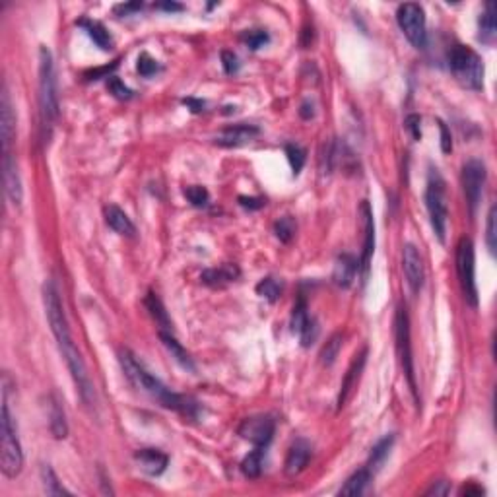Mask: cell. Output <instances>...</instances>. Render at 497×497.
<instances>
[{"label": "cell", "mask_w": 497, "mask_h": 497, "mask_svg": "<svg viewBox=\"0 0 497 497\" xmlns=\"http://www.w3.org/2000/svg\"><path fill=\"white\" fill-rule=\"evenodd\" d=\"M43 303L47 321L51 324V330H53L54 338H56L59 350H61V354L65 357L66 368H68L70 375H72L76 390H78L82 402L92 408V406H96V387H94L92 379L87 375L86 363L82 359V354L78 352L74 340H72L70 326H68V321H66L65 307H63L59 290H56V286H54L53 282H47L43 286Z\"/></svg>", "instance_id": "cell-1"}, {"label": "cell", "mask_w": 497, "mask_h": 497, "mask_svg": "<svg viewBox=\"0 0 497 497\" xmlns=\"http://www.w3.org/2000/svg\"><path fill=\"white\" fill-rule=\"evenodd\" d=\"M119 361L120 368L125 371V375L130 379L132 385H136V387L144 390L146 394H150L151 399L158 400L165 408L179 412V414L189 416V418H195L196 408H198L195 400H191L189 396L177 394V392H173L171 389H167L160 379L156 377V375H151L150 371L142 366L132 352L123 350L119 354Z\"/></svg>", "instance_id": "cell-2"}, {"label": "cell", "mask_w": 497, "mask_h": 497, "mask_svg": "<svg viewBox=\"0 0 497 497\" xmlns=\"http://www.w3.org/2000/svg\"><path fill=\"white\" fill-rule=\"evenodd\" d=\"M39 115H41L43 136L49 138L54 123L59 119V87H56L53 54L47 47L39 49Z\"/></svg>", "instance_id": "cell-3"}, {"label": "cell", "mask_w": 497, "mask_h": 497, "mask_svg": "<svg viewBox=\"0 0 497 497\" xmlns=\"http://www.w3.org/2000/svg\"><path fill=\"white\" fill-rule=\"evenodd\" d=\"M449 66L453 76L468 89L484 87V61L468 45H454L449 51Z\"/></svg>", "instance_id": "cell-4"}, {"label": "cell", "mask_w": 497, "mask_h": 497, "mask_svg": "<svg viewBox=\"0 0 497 497\" xmlns=\"http://www.w3.org/2000/svg\"><path fill=\"white\" fill-rule=\"evenodd\" d=\"M0 423H2V447H0V463H2V474L6 478H16L22 472L23 453L20 439H18V430L12 418L8 402L4 396L2 404V414H0Z\"/></svg>", "instance_id": "cell-5"}, {"label": "cell", "mask_w": 497, "mask_h": 497, "mask_svg": "<svg viewBox=\"0 0 497 497\" xmlns=\"http://www.w3.org/2000/svg\"><path fill=\"white\" fill-rule=\"evenodd\" d=\"M474 243L472 239L463 237L456 245V274L461 292L465 302L470 307H478V286H476V266H474Z\"/></svg>", "instance_id": "cell-6"}, {"label": "cell", "mask_w": 497, "mask_h": 497, "mask_svg": "<svg viewBox=\"0 0 497 497\" xmlns=\"http://www.w3.org/2000/svg\"><path fill=\"white\" fill-rule=\"evenodd\" d=\"M425 208L430 214V222H432L433 231L437 239L445 243V231H447V198H445V181L441 175L433 171L427 181V189H425Z\"/></svg>", "instance_id": "cell-7"}, {"label": "cell", "mask_w": 497, "mask_h": 497, "mask_svg": "<svg viewBox=\"0 0 497 497\" xmlns=\"http://www.w3.org/2000/svg\"><path fill=\"white\" fill-rule=\"evenodd\" d=\"M396 22L400 30L406 35V39L410 41L416 49H423L427 43V32H425V12L420 4L406 2L400 4L396 10Z\"/></svg>", "instance_id": "cell-8"}, {"label": "cell", "mask_w": 497, "mask_h": 497, "mask_svg": "<svg viewBox=\"0 0 497 497\" xmlns=\"http://www.w3.org/2000/svg\"><path fill=\"white\" fill-rule=\"evenodd\" d=\"M394 335H396V348H399L400 363L408 377L412 392L418 399V389H416V379H414V361H412V346H410V321L406 307H399L396 319H394Z\"/></svg>", "instance_id": "cell-9"}, {"label": "cell", "mask_w": 497, "mask_h": 497, "mask_svg": "<svg viewBox=\"0 0 497 497\" xmlns=\"http://www.w3.org/2000/svg\"><path fill=\"white\" fill-rule=\"evenodd\" d=\"M274 432H276V423L271 416H251L239 425V435L259 449H264L271 443Z\"/></svg>", "instance_id": "cell-10"}, {"label": "cell", "mask_w": 497, "mask_h": 497, "mask_svg": "<svg viewBox=\"0 0 497 497\" xmlns=\"http://www.w3.org/2000/svg\"><path fill=\"white\" fill-rule=\"evenodd\" d=\"M484 184H486V165L480 160H468L463 167V189L472 212L482 198Z\"/></svg>", "instance_id": "cell-11"}, {"label": "cell", "mask_w": 497, "mask_h": 497, "mask_svg": "<svg viewBox=\"0 0 497 497\" xmlns=\"http://www.w3.org/2000/svg\"><path fill=\"white\" fill-rule=\"evenodd\" d=\"M292 330L295 335L299 336L302 340V346H311L317 336H319V326H317V321L313 317L309 315L307 311V303L303 297L297 299V303L293 305L292 311Z\"/></svg>", "instance_id": "cell-12"}, {"label": "cell", "mask_w": 497, "mask_h": 497, "mask_svg": "<svg viewBox=\"0 0 497 497\" xmlns=\"http://www.w3.org/2000/svg\"><path fill=\"white\" fill-rule=\"evenodd\" d=\"M2 181H4V193L8 196L12 206L22 204V179H20L18 163H16V158L12 156V151H2Z\"/></svg>", "instance_id": "cell-13"}, {"label": "cell", "mask_w": 497, "mask_h": 497, "mask_svg": "<svg viewBox=\"0 0 497 497\" xmlns=\"http://www.w3.org/2000/svg\"><path fill=\"white\" fill-rule=\"evenodd\" d=\"M402 271H404V276H406V282H408L412 292H420L423 286V278H425V271H423V260L420 257V251L412 243H406L404 251H402Z\"/></svg>", "instance_id": "cell-14"}, {"label": "cell", "mask_w": 497, "mask_h": 497, "mask_svg": "<svg viewBox=\"0 0 497 497\" xmlns=\"http://www.w3.org/2000/svg\"><path fill=\"white\" fill-rule=\"evenodd\" d=\"M260 134L259 127L255 125H245V123H239L233 127H227L222 130V134L216 136V144L222 148H239V146H245L253 138H257Z\"/></svg>", "instance_id": "cell-15"}, {"label": "cell", "mask_w": 497, "mask_h": 497, "mask_svg": "<svg viewBox=\"0 0 497 497\" xmlns=\"http://www.w3.org/2000/svg\"><path fill=\"white\" fill-rule=\"evenodd\" d=\"M0 136H2V151H10L12 142L16 136V115L12 109L8 87H2L0 96Z\"/></svg>", "instance_id": "cell-16"}, {"label": "cell", "mask_w": 497, "mask_h": 497, "mask_svg": "<svg viewBox=\"0 0 497 497\" xmlns=\"http://www.w3.org/2000/svg\"><path fill=\"white\" fill-rule=\"evenodd\" d=\"M359 214H361L363 231H366L363 253H361V259H359V271H361V276L366 278L369 271V260H371L373 248H375V224H373V212H371V206H369L368 200H363L359 204Z\"/></svg>", "instance_id": "cell-17"}, {"label": "cell", "mask_w": 497, "mask_h": 497, "mask_svg": "<svg viewBox=\"0 0 497 497\" xmlns=\"http://www.w3.org/2000/svg\"><path fill=\"white\" fill-rule=\"evenodd\" d=\"M134 461L138 463V468L142 472L148 476L163 474L169 465V456L158 449H140L134 454Z\"/></svg>", "instance_id": "cell-18"}, {"label": "cell", "mask_w": 497, "mask_h": 497, "mask_svg": "<svg viewBox=\"0 0 497 497\" xmlns=\"http://www.w3.org/2000/svg\"><path fill=\"white\" fill-rule=\"evenodd\" d=\"M366 359H368V348H363V350H361V352H359L356 357H354L352 366L348 368L346 377H344L342 385H340V394H338V410H340V408H344V404H346L348 399H350L352 390H354V387L357 385V379H359L361 371H363Z\"/></svg>", "instance_id": "cell-19"}, {"label": "cell", "mask_w": 497, "mask_h": 497, "mask_svg": "<svg viewBox=\"0 0 497 497\" xmlns=\"http://www.w3.org/2000/svg\"><path fill=\"white\" fill-rule=\"evenodd\" d=\"M309 461H311V445L307 443L305 439H297L290 447L288 456H286V465H284L286 474L297 476L305 470V466L309 465Z\"/></svg>", "instance_id": "cell-20"}, {"label": "cell", "mask_w": 497, "mask_h": 497, "mask_svg": "<svg viewBox=\"0 0 497 497\" xmlns=\"http://www.w3.org/2000/svg\"><path fill=\"white\" fill-rule=\"evenodd\" d=\"M356 272H359V260H356L352 255H340L335 264L332 272V280L338 288H350L352 282L356 278Z\"/></svg>", "instance_id": "cell-21"}, {"label": "cell", "mask_w": 497, "mask_h": 497, "mask_svg": "<svg viewBox=\"0 0 497 497\" xmlns=\"http://www.w3.org/2000/svg\"><path fill=\"white\" fill-rule=\"evenodd\" d=\"M103 216H105L107 226L111 227L113 231H117L119 235H125V237H134V235H136V227H134V224L130 222V218L120 210L119 206H105Z\"/></svg>", "instance_id": "cell-22"}, {"label": "cell", "mask_w": 497, "mask_h": 497, "mask_svg": "<svg viewBox=\"0 0 497 497\" xmlns=\"http://www.w3.org/2000/svg\"><path fill=\"white\" fill-rule=\"evenodd\" d=\"M239 268L235 264H222L220 268H208L202 272L200 280L204 282L206 286H212V288H222L226 284H231L239 278Z\"/></svg>", "instance_id": "cell-23"}, {"label": "cell", "mask_w": 497, "mask_h": 497, "mask_svg": "<svg viewBox=\"0 0 497 497\" xmlns=\"http://www.w3.org/2000/svg\"><path fill=\"white\" fill-rule=\"evenodd\" d=\"M160 338H162L163 346L169 350L171 357H175V361H177L179 366H183V368L189 369V371H195V363H193V359L189 356V352L177 342V338L171 335V330H160Z\"/></svg>", "instance_id": "cell-24"}, {"label": "cell", "mask_w": 497, "mask_h": 497, "mask_svg": "<svg viewBox=\"0 0 497 497\" xmlns=\"http://www.w3.org/2000/svg\"><path fill=\"white\" fill-rule=\"evenodd\" d=\"M369 482H371V470H369V468H361V470H357V472L350 476L346 480V484L340 487V496H363L366 489H368Z\"/></svg>", "instance_id": "cell-25"}, {"label": "cell", "mask_w": 497, "mask_h": 497, "mask_svg": "<svg viewBox=\"0 0 497 497\" xmlns=\"http://www.w3.org/2000/svg\"><path fill=\"white\" fill-rule=\"evenodd\" d=\"M78 25L86 30V33L89 35V39L98 45L99 49L107 51V49L113 47V39H111V35H109V32L105 30V25H103V23L96 22V20H80Z\"/></svg>", "instance_id": "cell-26"}, {"label": "cell", "mask_w": 497, "mask_h": 497, "mask_svg": "<svg viewBox=\"0 0 497 497\" xmlns=\"http://www.w3.org/2000/svg\"><path fill=\"white\" fill-rule=\"evenodd\" d=\"M49 418H51V433L56 439H65L68 435V425H66V416L63 410V404L56 396H51L49 404Z\"/></svg>", "instance_id": "cell-27"}, {"label": "cell", "mask_w": 497, "mask_h": 497, "mask_svg": "<svg viewBox=\"0 0 497 497\" xmlns=\"http://www.w3.org/2000/svg\"><path fill=\"white\" fill-rule=\"evenodd\" d=\"M144 303H146L148 311H150V315L154 317V321L160 324V330H171V321H169L167 311H165L163 303L160 302V297H158L154 292H150L146 295Z\"/></svg>", "instance_id": "cell-28"}, {"label": "cell", "mask_w": 497, "mask_h": 497, "mask_svg": "<svg viewBox=\"0 0 497 497\" xmlns=\"http://www.w3.org/2000/svg\"><path fill=\"white\" fill-rule=\"evenodd\" d=\"M392 443H394V435L390 433L387 437H383L373 449H371V454H369V470L375 472L381 468V465L385 463V458L389 456L390 449H392Z\"/></svg>", "instance_id": "cell-29"}, {"label": "cell", "mask_w": 497, "mask_h": 497, "mask_svg": "<svg viewBox=\"0 0 497 497\" xmlns=\"http://www.w3.org/2000/svg\"><path fill=\"white\" fill-rule=\"evenodd\" d=\"M480 39L491 41L496 35V4L487 2L484 12L480 14Z\"/></svg>", "instance_id": "cell-30"}, {"label": "cell", "mask_w": 497, "mask_h": 497, "mask_svg": "<svg viewBox=\"0 0 497 497\" xmlns=\"http://www.w3.org/2000/svg\"><path fill=\"white\" fill-rule=\"evenodd\" d=\"M262 454H264V449H259L255 447L253 453H248L243 463H241V472L247 476V478H259L260 472H262Z\"/></svg>", "instance_id": "cell-31"}, {"label": "cell", "mask_w": 497, "mask_h": 497, "mask_svg": "<svg viewBox=\"0 0 497 497\" xmlns=\"http://www.w3.org/2000/svg\"><path fill=\"white\" fill-rule=\"evenodd\" d=\"M41 478H43L45 491H47L49 496H70V491L59 482V478H56V474H54L51 466H43V468H41Z\"/></svg>", "instance_id": "cell-32"}, {"label": "cell", "mask_w": 497, "mask_h": 497, "mask_svg": "<svg viewBox=\"0 0 497 497\" xmlns=\"http://www.w3.org/2000/svg\"><path fill=\"white\" fill-rule=\"evenodd\" d=\"M257 293H259L260 297H264V299H268L271 303L278 302V297L282 295V284L276 278H262V280L257 284Z\"/></svg>", "instance_id": "cell-33"}, {"label": "cell", "mask_w": 497, "mask_h": 497, "mask_svg": "<svg viewBox=\"0 0 497 497\" xmlns=\"http://www.w3.org/2000/svg\"><path fill=\"white\" fill-rule=\"evenodd\" d=\"M340 348H342V335H335L324 344V348L321 350V363H323L324 368H330L335 363Z\"/></svg>", "instance_id": "cell-34"}, {"label": "cell", "mask_w": 497, "mask_h": 497, "mask_svg": "<svg viewBox=\"0 0 497 497\" xmlns=\"http://www.w3.org/2000/svg\"><path fill=\"white\" fill-rule=\"evenodd\" d=\"M295 229H297V224L292 216H284L280 218L276 224H274V233L276 237L280 239L282 243H290L295 235Z\"/></svg>", "instance_id": "cell-35"}, {"label": "cell", "mask_w": 497, "mask_h": 497, "mask_svg": "<svg viewBox=\"0 0 497 497\" xmlns=\"http://www.w3.org/2000/svg\"><path fill=\"white\" fill-rule=\"evenodd\" d=\"M496 220H497V208L496 204H494L489 208V212H487V222H486V245L491 255H496V247H497Z\"/></svg>", "instance_id": "cell-36"}, {"label": "cell", "mask_w": 497, "mask_h": 497, "mask_svg": "<svg viewBox=\"0 0 497 497\" xmlns=\"http://www.w3.org/2000/svg\"><path fill=\"white\" fill-rule=\"evenodd\" d=\"M286 156H288V162L292 165L293 175H299L303 169V163H305V150L297 144H286Z\"/></svg>", "instance_id": "cell-37"}, {"label": "cell", "mask_w": 497, "mask_h": 497, "mask_svg": "<svg viewBox=\"0 0 497 497\" xmlns=\"http://www.w3.org/2000/svg\"><path fill=\"white\" fill-rule=\"evenodd\" d=\"M184 196H187V200H189L193 206H196V208H202V206H206L210 202L208 191H206L204 187H198V184L187 187V189H184Z\"/></svg>", "instance_id": "cell-38"}, {"label": "cell", "mask_w": 497, "mask_h": 497, "mask_svg": "<svg viewBox=\"0 0 497 497\" xmlns=\"http://www.w3.org/2000/svg\"><path fill=\"white\" fill-rule=\"evenodd\" d=\"M241 39L245 41V43L253 49V51H257L260 47H264V45L271 41V37H268V33L262 32V30H251V32H245L241 35Z\"/></svg>", "instance_id": "cell-39"}, {"label": "cell", "mask_w": 497, "mask_h": 497, "mask_svg": "<svg viewBox=\"0 0 497 497\" xmlns=\"http://www.w3.org/2000/svg\"><path fill=\"white\" fill-rule=\"evenodd\" d=\"M107 87H109V92H111V94H113V96H115L117 99H123V101H125V99L132 98V89L125 86L119 78H117V76H111V78H109Z\"/></svg>", "instance_id": "cell-40"}, {"label": "cell", "mask_w": 497, "mask_h": 497, "mask_svg": "<svg viewBox=\"0 0 497 497\" xmlns=\"http://www.w3.org/2000/svg\"><path fill=\"white\" fill-rule=\"evenodd\" d=\"M136 68H138L140 76H146V78L151 74H156V72L160 70L158 63H156L148 53H142L140 56H138V65H136Z\"/></svg>", "instance_id": "cell-41"}, {"label": "cell", "mask_w": 497, "mask_h": 497, "mask_svg": "<svg viewBox=\"0 0 497 497\" xmlns=\"http://www.w3.org/2000/svg\"><path fill=\"white\" fill-rule=\"evenodd\" d=\"M404 125H406V130L410 132L414 140H422V127H420L422 125V117L420 115H416V113L408 115L406 120H404Z\"/></svg>", "instance_id": "cell-42"}, {"label": "cell", "mask_w": 497, "mask_h": 497, "mask_svg": "<svg viewBox=\"0 0 497 497\" xmlns=\"http://www.w3.org/2000/svg\"><path fill=\"white\" fill-rule=\"evenodd\" d=\"M222 65H224L226 74H235L239 70L237 54H233L231 51H222Z\"/></svg>", "instance_id": "cell-43"}, {"label": "cell", "mask_w": 497, "mask_h": 497, "mask_svg": "<svg viewBox=\"0 0 497 497\" xmlns=\"http://www.w3.org/2000/svg\"><path fill=\"white\" fill-rule=\"evenodd\" d=\"M439 123V130H441V150L445 154H449V151L453 150V142H451V132L447 129V125H445L443 120H437Z\"/></svg>", "instance_id": "cell-44"}, {"label": "cell", "mask_w": 497, "mask_h": 497, "mask_svg": "<svg viewBox=\"0 0 497 497\" xmlns=\"http://www.w3.org/2000/svg\"><path fill=\"white\" fill-rule=\"evenodd\" d=\"M239 204L243 206V208H248V210H259L264 206V200L262 198H248V196H239Z\"/></svg>", "instance_id": "cell-45"}, {"label": "cell", "mask_w": 497, "mask_h": 497, "mask_svg": "<svg viewBox=\"0 0 497 497\" xmlns=\"http://www.w3.org/2000/svg\"><path fill=\"white\" fill-rule=\"evenodd\" d=\"M117 65H119V61H115L111 66H103V68H98V70H92V72H87L86 78L87 80H99L103 74H107L113 68H117Z\"/></svg>", "instance_id": "cell-46"}, {"label": "cell", "mask_w": 497, "mask_h": 497, "mask_svg": "<svg viewBox=\"0 0 497 497\" xmlns=\"http://www.w3.org/2000/svg\"><path fill=\"white\" fill-rule=\"evenodd\" d=\"M425 494H427V496H447V494H449V484H447V482H437V484H433Z\"/></svg>", "instance_id": "cell-47"}, {"label": "cell", "mask_w": 497, "mask_h": 497, "mask_svg": "<svg viewBox=\"0 0 497 497\" xmlns=\"http://www.w3.org/2000/svg\"><path fill=\"white\" fill-rule=\"evenodd\" d=\"M142 6H144L142 2H132V4H120V6H117V8H115V12L125 16V14H130V12L142 10Z\"/></svg>", "instance_id": "cell-48"}, {"label": "cell", "mask_w": 497, "mask_h": 497, "mask_svg": "<svg viewBox=\"0 0 497 497\" xmlns=\"http://www.w3.org/2000/svg\"><path fill=\"white\" fill-rule=\"evenodd\" d=\"M156 8H162V10H167V12L183 10V6H181V4H177V2H162V4H156Z\"/></svg>", "instance_id": "cell-49"}, {"label": "cell", "mask_w": 497, "mask_h": 497, "mask_svg": "<svg viewBox=\"0 0 497 497\" xmlns=\"http://www.w3.org/2000/svg\"><path fill=\"white\" fill-rule=\"evenodd\" d=\"M299 113H302L303 119H311V117H313V115H315L313 105H311L309 101H305V103H303V105H302V111H299Z\"/></svg>", "instance_id": "cell-50"}, {"label": "cell", "mask_w": 497, "mask_h": 497, "mask_svg": "<svg viewBox=\"0 0 497 497\" xmlns=\"http://www.w3.org/2000/svg\"><path fill=\"white\" fill-rule=\"evenodd\" d=\"M184 105H191V111H195V113H200L202 107H204V103L202 101H195V99H184Z\"/></svg>", "instance_id": "cell-51"}]
</instances>
